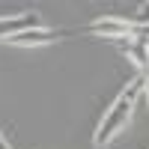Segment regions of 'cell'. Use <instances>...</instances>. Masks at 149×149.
<instances>
[{"label": "cell", "instance_id": "6da1fadb", "mask_svg": "<svg viewBox=\"0 0 149 149\" xmlns=\"http://www.w3.org/2000/svg\"><path fill=\"white\" fill-rule=\"evenodd\" d=\"M143 93H146V74H137V78H134L131 84H125V90L113 98V104L104 110V116H102V122H98V128L93 134V143L98 149L110 146L122 131H125V125L131 122V116H134V110H137Z\"/></svg>", "mask_w": 149, "mask_h": 149}, {"label": "cell", "instance_id": "7a4b0ae2", "mask_svg": "<svg viewBox=\"0 0 149 149\" xmlns=\"http://www.w3.org/2000/svg\"><path fill=\"white\" fill-rule=\"evenodd\" d=\"M134 27H137L134 21L116 18V15H104V18L93 21L90 27H86V33L102 36V39H116V42H125V39H131V36H134Z\"/></svg>", "mask_w": 149, "mask_h": 149}, {"label": "cell", "instance_id": "3957f363", "mask_svg": "<svg viewBox=\"0 0 149 149\" xmlns=\"http://www.w3.org/2000/svg\"><path fill=\"white\" fill-rule=\"evenodd\" d=\"M36 27H45L42 24V15L39 12H15V15H0V42L12 39L18 33H27V30H36Z\"/></svg>", "mask_w": 149, "mask_h": 149}, {"label": "cell", "instance_id": "277c9868", "mask_svg": "<svg viewBox=\"0 0 149 149\" xmlns=\"http://www.w3.org/2000/svg\"><path fill=\"white\" fill-rule=\"evenodd\" d=\"M63 36L57 30H48V27H36V30H27V33H18L6 39V45L12 48H42V45H51V42H60Z\"/></svg>", "mask_w": 149, "mask_h": 149}, {"label": "cell", "instance_id": "5b68a950", "mask_svg": "<svg viewBox=\"0 0 149 149\" xmlns=\"http://www.w3.org/2000/svg\"><path fill=\"white\" fill-rule=\"evenodd\" d=\"M119 51L140 69V74H149V45H146V42H140V39H125V42H119Z\"/></svg>", "mask_w": 149, "mask_h": 149}, {"label": "cell", "instance_id": "8992f818", "mask_svg": "<svg viewBox=\"0 0 149 149\" xmlns=\"http://www.w3.org/2000/svg\"><path fill=\"white\" fill-rule=\"evenodd\" d=\"M134 21H137V24H149V3H140V6H137Z\"/></svg>", "mask_w": 149, "mask_h": 149}, {"label": "cell", "instance_id": "52a82bcc", "mask_svg": "<svg viewBox=\"0 0 149 149\" xmlns=\"http://www.w3.org/2000/svg\"><path fill=\"white\" fill-rule=\"evenodd\" d=\"M0 149H15V146H12V143L3 137V131H0Z\"/></svg>", "mask_w": 149, "mask_h": 149}, {"label": "cell", "instance_id": "ba28073f", "mask_svg": "<svg viewBox=\"0 0 149 149\" xmlns=\"http://www.w3.org/2000/svg\"><path fill=\"white\" fill-rule=\"evenodd\" d=\"M143 95H149V74H146V93H143Z\"/></svg>", "mask_w": 149, "mask_h": 149}]
</instances>
